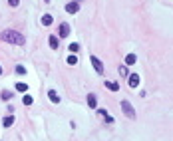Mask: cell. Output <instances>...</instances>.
I'll return each instance as SVG.
<instances>
[{
    "mask_svg": "<svg viewBox=\"0 0 173 141\" xmlns=\"http://www.w3.org/2000/svg\"><path fill=\"white\" fill-rule=\"evenodd\" d=\"M12 123H14V115H6V117L2 119V125H4V127H10Z\"/></svg>",
    "mask_w": 173,
    "mask_h": 141,
    "instance_id": "obj_12",
    "label": "cell"
},
{
    "mask_svg": "<svg viewBox=\"0 0 173 141\" xmlns=\"http://www.w3.org/2000/svg\"><path fill=\"white\" fill-rule=\"evenodd\" d=\"M68 50H70V52H72V54H76V52H78V50H80V46H78V44H76V42H72V44H70V46H68Z\"/></svg>",
    "mask_w": 173,
    "mask_h": 141,
    "instance_id": "obj_15",
    "label": "cell"
},
{
    "mask_svg": "<svg viewBox=\"0 0 173 141\" xmlns=\"http://www.w3.org/2000/svg\"><path fill=\"white\" fill-rule=\"evenodd\" d=\"M10 97H12V94H10V92H2V100H4V101H8Z\"/></svg>",
    "mask_w": 173,
    "mask_h": 141,
    "instance_id": "obj_19",
    "label": "cell"
},
{
    "mask_svg": "<svg viewBox=\"0 0 173 141\" xmlns=\"http://www.w3.org/2000/svg\"><path fill=\"white\" fill-rule=\"evenodd\" d=\"M0 38L4 42H8V44H16V46H24L26 44V38L20 32H16V30H4Z\"/></svg>",
    "mask_w": 173,
    "mask_h": 141,
    "instance_id": "obj_1",
    "label": "cell"
},
{
    "mask_svg": "<svg viewBox=\"0 0 173 141\" xmlns=\"http://www.w3.org/2000/svg\"><path fill=\"white\" fill-rule=\"evenodd\" d=\"M16 74H26V68H24V66H18V68H16Z\"/></svg>",
    "mask_w": 173,
    "mask_h": 141,
    "instance_id": "obj_20",
    "label": "cell"
},
{
    "mask_svg": "<svg viewBox=\"0 0 173 141\" xmlns=\"http://www.w3.org/2000/svg\"><path fill=\"white\" fill-rule=\"evenodd\" d=\"M96 103H98L96 95H93V94H90V95H88V105H90V108H96Z\"/></svg>",
    "mask_w": 173,
    "mask_h": 141,
    "instance_id": "obj_13",
    "label": "cell"
},
{
    "mask_svg": "<svg viewBox=\"0 0 173 141\" xmlns=\"http://www.w3.org/2000/svg\"><path fill=\"white\" fill-rule=\"evenodd\" d=\"M139 76H137V74H131V76H129V87H137V86H139Z\"/></svg>",
    "mask_w": 173,
    "mask_h": 141,
    "instance_id": "obj_5",
    "label": "cell"
},
{
    "mask_svg": "<svg viewBox=\"0 0 173 141\" xmlns=\"http://www.w3.org/2000/svg\"><path fill=\"white\" fill-rule=\"evenodd\" d=\"M48 97H50L52 103H60V95L56 94V89H50V92H48Z\"/></svg>",
    "mask_w": 173,
    "mask_h": 141,
    "instance_id": "obj_6",
    "label": "cell"
},
{
    "mask_svg": "<svg viewBox=\"0 0 173 141\" xmlns=\"http://www.w3.org/2000/svg\"><path fill=\"white\" fill-rule=\"evenodd\" d=\"M0 74H2V68H0Z\"/></svg>",
    "mask_w": 173,
    "mask_h": 141,
    "instance_id": "obj_22",
    "label": "cell"
},
{
    "mask_svg": "<svg viewBox=\"0 0 173 141\" xmlns=\"http://www.w3.org/2000/svg\"><path fill=\"white\" fill-rule=\"evenodd\" d=\"M52 22H54V18L50 14H44V16H42V26H50Z\"/></svg>",
    "mask_w": 173,
    "mask_h": 141,
    "instance_id": "obj_10",
    "label": "cell"
},
{
    "mask_svg": "<svg viewBox=\"0 0 173 141\" xmlns=\"http://www.w3.org/2000/svg\"><path fill=\"white\" fill-rule=\"evenodd\" d=\"M121 109H123V113H126L129 119H133V117H135V109L131 108V103H129L127 100H121Z\"/></svg>",
    "mask_w": 173,
    "mask_h": 141,
    "instance_id": "obj_2",
    "label": "cell"
},
{
    "mask_svg": "<svg viewBox=\"0 0 173 141\" xmlns=\"http://www.w3.org/2000/svg\"><path fill=\"white\" fill-rule=\"evenodd\" d=\"M50 48L58 50V38H56V36H50Z\"/></svg>",
    "mask_w": 173,
    "mask_h": 141,
    "instance_id": "obj_14",
    "label": "cell"
},
{
    "mask_svg": "<svg viewBox=\"0 0 173 141\" xmlns=\"http://www.w3.org/2000/svg\"><path fill=\"white\" fill-rule=\"evenodd\" d=\"M78 10H80V4H78V2H68L66 4V12L68 14H76Z\"/></svg>",
    "mask_w": 173,
    "mask_h": 141,
    "instance_id": "obj_4",
    "label": "cell"
},
{
    "mask_svg": "<svg viewBox=\"0 0 173 141\" xmlns=\"http://www.w3.org/2000/svg\"><path fill=\"white\" fill-rule=\"evenodd\" d=\"M68 34H70V24L64 22V24H60V36H62V38H66Z\"/></svg>",
    "mask_w": 173,
    "mask_h": 141,
    "instance_id": "obj_7",
    "label": "cell"
},
{
    "mask_svg": "<svg viewBox=\"0 0 173 141\" xmlns=\"http://www.w3.org/2000/svg\"><path fill=\"white\" fill-rule=\"evenodd\" d=\"M68 64H70V66L78 64V58H76V56H70V58H68Z\"/></svg>",
    "mask_w": 173,
    "mask_h": 141,
    "instance_id": "obj_18",
    "label": "cell"
},
{
    "mask_svg": "<svg viewBox=\"0 0 173 141\" xmlns=\"http://www.w3.org/2000/svg\"><path fill=\"white\" fill-rule=\"evenodd\" d=\"M118 72H120V76L126 78V76H127V66H120V68H118Z\"/></svg>",
    "mask_w": 173,
    "mask_h": 141,
    "instance_id": "obj_17",
    "label": "cell"
},
{
    "mask_svg": "<svg viewBox=\"0 0 173 141\" xmlns=\"http://www.w3.org/2000/svg\"><path fill=\"white\" fill-rule=\"evenodd\" d=\"M8 2H10V6H18V2H20V0H8Z\"/></svg>",
    "mask_w": 173,
    "mask_h": 141,
    "instance_id": "obj_21",
    "label": "cell"
},
{
    "mask_svg": "<svg viewBox=\"0 0 173 141\" xmlns=\"http://www.w3.org/2000/svg\"><path fill=\"white\" fill-rule=\"evenodd\" d=\"M16 92L26 94V92H28V84H24V81H18V84H16Z\"/></svg>",
    "mask_w": 173,
    "mask_h": 141,
    "instance_id": "obj_9",
    "label": "cell"
},
{
    "mask_svg": "<svg viewBox=\"0 0 173 141\" xmlns=\"http://www.w3.org/2000/svg\"><path fill=\"white\" fill-rule=\"evenodd\" d=\"M135 62H137V56L135 54H127L126 56V66H133Z\"/></svg>",
    "mask_w": 173,
    "mask_h": 141,
    "instance_id": "obj_8",
    "label": "cell"
},
{
    "mask_svg": "<svg viewBox=\"0 0 173 141\" xmlns=\"http://www.w3.org/2000/svg\"><path fill=\"white\" fill-rule=\"evenodd\" d=\"M32 97H30V95H24V97H22V103H24V105H32Z\"/></svg>",
    "mask_w": 173,
    "mask_h": 141,
    "instance_id": "obj_16",
    "label": "cell"
},
{
    "mask_svg": "<svg viewBox=\"0 0 173 141\" xmlns=\"http://www.w3.org/2000/svg\"><path fill=\"white\" fill-rule=\"evenodd\" d=\"M106 87L112 89V92H118V89H120V84H118V81H106Z\"/></svg>",
    "mask_w": 173,
    "mask_h": 141,
    "instance_id": "obj_11",
    "label": "cell"
},
{
    "mask_svg": "<svg viewBox=\"0 0 173 141\" xmlns=\"http://www.w3.org/2000/svg\"><path fill=\"white\" fill-rule=\"evenodd\" d=\"M90 62L93 64V68H96V72H98V74H104V64H101L96 56H92V58H90Z\"/></svg>",
    "mask_w": 173,
    "mask_h": 141,
    "instance_id": "obj_3",
    "label": "cell"
}]
</instances>
